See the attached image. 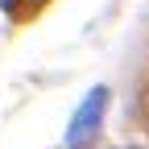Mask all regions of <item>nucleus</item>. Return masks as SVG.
I'll return each mask as SVG.
<instances>
[{
  "mask_svg": "<svg viewBox=\"0 0 149 149\" xmlns=\"http://www.w3.org/2000/svg\"><path fill=\"white\" fill-rule=\"evenodd\" d=\"M104 108H108V91L95 87L91 95L79 104V112H74V120L66 128V149H91L100 137V124H104Z\"/></svg>",
  "mask_w": 149,
  "mask_h": 149,
  "instance_id": "f257e3e1",
  "label": "nucleus"
},
{
  "mask_svg": "<svg viewBox=\"0 0 149 149\" xmlns=\"http://www.w3.org/2000/svg\"><path fill=\"white\" fill-rule=\"evenodd\" d=\"M0 4H4V13H8V17H33L37 8L46 4V0H0Z\"/></svg>",
  "mask_w": 149,
  "mask_h": 149,
  "instance_id": "f03ea898",
  "label": "nucleus"
}]
</instances>
